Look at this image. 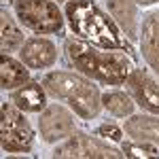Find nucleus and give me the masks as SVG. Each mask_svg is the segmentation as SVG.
Wrapping results in <instances>:
<instances>
[{
  "label": "nucleus",
  "instance_id": "nucleus-11",
  "mask_svg": "<svg viewBox=\"0 0 159 159\" xmlns=\"http://www.w3.org/2000/svg\"><path fill=\"white\" fill-rule=\"evenodd\" d=\"M140 47L148 66L159 74V13H151L140 28Z\"/></svg>",
  "mask_w": 159,
  "mask_h": 159
},
{
  "label": "nucleus",
  "instance_id": "nucleus-12",
  "mask_svg": "<svg viewBox=\"0 0 159 159\" xmlns=\"http://www.w3.org/2000/svg\"><path fill=\"white\" fill-rule=\"evenodd\" d=\"M47 89L40 83H32L28 81L21 87L13 89L11 93V102L17 108L25 110V112H40V110L47 108Z\"/></svg>",
  "mask_w": 159,
  "mask_h": 159
},
{
  "label": "nucleus",
  "instance_id": "nucleus-3",
  "mask_svg": "<svg viewBox=\"0 0 159 159\" xmlns=\"http://www.w3.org/2000/svg\"><path fill=\"white\" fill-rule=\"evenodd\" d=\"M43 85L53 98L66 102L81 119H96L102 108V93L91 79L83 74L68 72V70H55L43 79Z\"/></svg>",
  "mask_w": 159,
  "mask_h": 159
},
{
  "label": "nucleus",
  "instance_id": "nucleus-19",
  "mask_svg": "<svg viewBox=\"0 0 159 159\" xmlns=\"http://www.w3.org/2000/svg\"><path fill=\"white\" fill-rule=\"evenodd\" d=\"M57 2H64V0H57Z\"/></svg>",
  "mask_w": 159,
  "mask_h": 159
},
{
  "label": "nucleus",
  "instance_id": "nucleus-1",
  "mask_svg": "<svg viewBox=\"0 0 159 159\" xmlns=\"http://www.w3.org/2000/svg\"><path fill=\"white\" fill-rule=\"evenodd\" d=\"M64 17L79 40L106 51H132L117 21L108 17L93 0H68Z\"/></svg>",
  "mask_w": 159,
  "mask_h": 159
},
{
  "label": "nucleus",
  "instance_id": "nucleus-20",
  "mask_svg": "<svg viewBox=\"0 0 159 159\" xmlns=\"http://www.w3.org/2000/svg\"><path fill=\"white\" fill-rule=\"evenodd\" d=\"M4 2H7V0H4ZM9 2H11V0H9Z\"/></svg>",
  "mask_w": 159,
  "mask_h": 159
},
{
  "label": "nucleus",
  "instance_id": "nucleus-4",
  "mask_svg": "<svg viewBox=\"0 0 159 159\" xmlns=\"http://www.w3.org/2000/svg\"><path fill=\"white\" fill-rule=\"evenodd\" d=\"M15 15L24 24V28L36 34H55L64 28L57 2L53 0H15Z\"/></svg>",
  "mask_w": 159,
  "mask_h": 159
},
{
  "label": "nucleus",
  "instance_id": "nucleus-6",
  "mask_svg": "<svg viewBox=\"0 0 159 159\" xmlns=\"http://www.w3.org/2000/svg\"><path fill=\"white\" fill-rule=\"evenodd\" d=\"M55 159H117L125 157L123 153L115 151L106 142H102L87 134H72L66 138V142L60 144L53 153Z\"/></svg>",
  "mask_w": 159,
  "mask_h": 159
},
{
  "label": "nucleus",
  "instance_id": "nucleus-5",
  "mask_svg": "<svg viewBox=\"0 0 159 159\" xmlns=\"http://www.w3.org/2000/svg\"><path fill=\"white\" fill-rule=\"evenodd\" d=\"M32 127L24 117L21 108L13 102H2L0 106V142L4 153H28L32 148Z\"/></svg>",
  "mask_w": 159,
  "mask_h": 159
},
{
  "label": "nucleus",
  "instance_id": "nucleus-13",
  "mask_svg": "<svg viewBox=\"0 0 159 159\" xmlns=\"http://www.w3.org/2000/svg\"><path fill=\"white\" fill-rule=\"evenodd\" d=\"M125 134L132 140H144L159 147V115H136L125 121Z\"/></svg>",
  "mask_w": 159,
  "mask_h": 159
},
{
  "label": "nucleus",
  "instance_id": "nucleus-18",
  "mask_svg": "<svg viewBox=\"0 0 159 159\" xmlns=\"http://www.w3.org/2000/svg\"><path fill=\"white\" fill-rule=\"evenodd\" d=\"M96 136H102V138H110L112 142H121L123 132L115 125V123H102L98 129H96Z\"/></svg>",
  "mask_w": 159,
  "mask_h": 159
},
{
  "label": "nucleus",
  "instance_id": "nucleus-8",
  "mask_svg": "<svg viewBox=\"0 0 159 159\" xmlns=\"http://www.w3.org/2000/svg\"><path fill=\"white\" fill-rule=\"evenodd\" d=\"M127 89L140 108L159 115V81L144 70H132L127 76Z\"/></svg>",
  "mask_w": 159,
  "mask_h": 159
},
{
  "label": "nucleus",
  "instance_id": "nucleus-14",
  "mask_svg": "<svg viewBox=\"0 0 159 159\" xmlns=\"http://www.w3.org/2000/svg\"><path fill=\"white\" fill-rule=\"evenodd\" d=\"M28 81H30L28 66L24 61L9 57V53H2V57H0V87L4 91L7 89H17Z\"/></svg>",
  "mask_w": 159,
  "mask_h": 159
},
{
  "label": "nucleus",
  "instance_id": "nucleus-2",
  "mask_svg": "<svg viewBox=\"0 0 159 159\" xmlns=\"http://www.w3.org/2000/svg\"><path fill=\"white\" fill-rule=\"evenodd\" d=\"M66 53L72 66L81 74L102 85H123L132 74V61L119 51H106L93 47L85 40H68Z\"/></svg>",
  "mask_w": 159,
  "mask_h": 159
},
{
  "label": "nucleus",
  "instance_id": "nucleus-9",
  "mask_svg": "<svg viewBox=\"0 0 159 159\" xmlns=\"http://www.w3.org/2000/svg\"><path fill=\"white\" fill-rule=\"evenodd\" d=\"M19 57L28 68L32 70H40V68H49L57 60V49L55 45L47 40V38H28L24 43V47L19 49Z\"/></svg>",
  "mask_w": 159,
  "mask_h": 159
},
{
  "label": "nucleus",
  "instance_id": "nucleus-7",
  "mask_svg": "<svg viewBox=\"0 0 159 159\" xmlns=\"http://www.w3.org/2000/svg\"><path fill=\"white\" fill-rule=\"evenodd\" d=\"M38 132L45 142H60L74 134V117L60 104H51L38 117Z\"/></svg>",
  "mask_w": 159,
  "mask_h": 159
},
{
  "label": "nucleus",
  "instance_id": "nucleus-17",
  "mask_svg": "<svg viewBox=\"0 0 159 159\" xmlns=\"http://www.w3.org/2000/svg\"><path fill=\"white\" fill-rule=\"evenodd\" d=\"M121 151L125 157H159V147L153 142H144V140H129V142H123Z\"/></svg>",
  "mask_w": 159,
  "mask_h": 159
},
{
  "label": "nucleus",
  "instance_id": "nucleus-10",
  "mask_svg": "<svg viewBox=\"0 0 159 159\" xmlns=\"http://www.w3.org/2000/svg\"><path fill=\"white\" fill-rule=\"evenodd\" d=\"M159 0H106L110 15L123 25L129 38L138 36V7H148Z\"/></svg>",
  "mask_w": 159,
  "mask_h": 159
},
{
  "label": "nucleus",
  "instance_id": "nucleus-16",
  "mask_svg": "<svg viewBox=\"0 0 159 159\" xmlns=\"http://www.w3.org/2000/svg\"><path fill=\"white\" fill-rule=\"evenodd\" d=\"M102 106L108 110L112 117L123 119V117H132L136 102H134V98H129L123 91H106L102 96Z\"/></svg>",
  "mask_w": 159,
  "mask_h": 159
},
{
  "label": "nucleus",
  "instance_id": "nucleus-15",
  "mask_svg": "<svg viewBox=\"0 0 159 159\" xmlns=\"http://www.w3.org/2000/svg\"><path fill=\"white\" fill-rule=\"evenodd\" d=\"M0 38H2V53H13L24 47V30L15 24L11 13L2 9L0 13Z\"/></svg>",
  "mask_w": 159,
  "mask_h": 159
}]
</instances>
